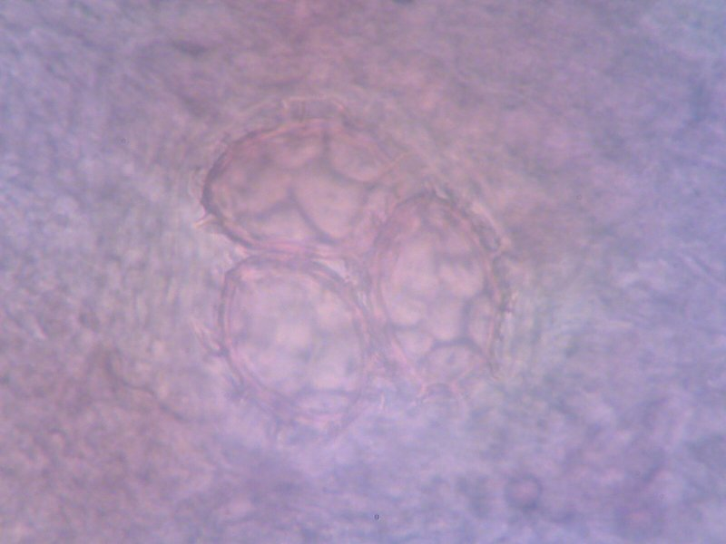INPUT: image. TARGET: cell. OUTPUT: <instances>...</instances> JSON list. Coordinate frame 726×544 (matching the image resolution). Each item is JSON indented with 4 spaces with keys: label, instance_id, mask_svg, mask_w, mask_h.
Returning <instances> with one entry per match:
<instances>
[{
    "label": "cell",
    "instance_id": "2",
    "mask_svg": "<svg viewBox=\"0 0 726 544\" xmlns=\"http://www.w3.org/2000/svg\"><path fill=\"white\" fill-rule=\"evenodd\" d=\"M505 499L507 504L520 511L535 510L543 494V485L531 474H521L510 479L505 486Z\"/></svg>",
    "mask_w": 726,
    "mask_h": 544
},
{
    "label": "cell",
    "instance_id": "1",
    "mask_svg": "<svg viewBox=\"0 0 726 544\" xmlns=\"http://www.w3.org/2000/svg\"><path fill=\"white\" fill-rule=\"evenodd\" d=\"M664 524L659 501L652 499L633 500L616 511V525L626 539L643 540L658 535Z\"/></svg>",
    "mask_w": 726,
    "mask_h": 544
},
{
    "label": "cell",
    "instance_id": "3",
    "mask_svg": "<svg viewBox=\"0 0 726 544\" xmlns=\"http://www.w3.org/2000/svg\"><path fill=\"white\" fill-rule=\"evenodd\" d=\"M695 453L698 458L712 469L724 464V440L719 438L708 439L696 446Z\"/></svg>",
    "mask_w": 726,
    "mask_h": 544
}]
</instances>
